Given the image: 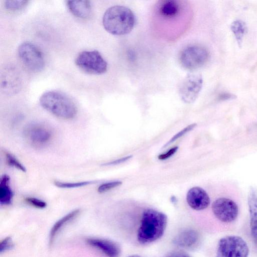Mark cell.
<instances>
[{
	"instance_id": "cell-1",
	"label": "cell",
	"mask_w": 257,
	"mask_h": 257,
	"mask_svg": "<svg viewBox=\"0 0 257 257\" xmlns=\"http://www.w3.org/2000/svg\"><path fill=\"white\" fill-rule=\"evenodd\" d=\"M167 225V216L153 209L145 210L142 214L137 232V239L142 244L154 242L163 235Z\"/></svg>"
},
{
	"instance_id": "cell-2",
	"label": "cell",
	"mask_w": 257,
	"mask_h": 257,
	"mask_svg": "<svg viewBox=\"0 0 257 257\" xmlns=\"http://www.w3.org/2000/svg\"><path fill=\"white\" fill-rule=\"evenodd\" d=\"M135 16L129 8L122 6L109 8L102 18L103 27L114 35H124L130 33L135 24Z\"/></svg>"
},
{
	"instance_id": "cell-3",
	"label": "cell",
	"mask_w": 257,
	"mask_h": 257,
	"mask_svg": "<svg viewBox=\"0 0 257 257\" xmlns=\"http://www.w3.org/2000/svg\"><path fill=\"white\" fill-rule=\"evenodd\" d=\"M39 101L43 108L59 118L71 119L77 114L75 103L71 98L60 91L45 92L41 96Z\"/></svg>"
},
{
	"instance_id": "cell-4",
	"label": "cell",
	"mask_w": 257,
	"mask_h": 257,
	"mask_svg": "<svg viewBox=\"0 0 257 257\" xmlns=\"http://www.w3.org/2000/svg\"><path fill=\"white\" fill-rule=\"evenodd\" d=\"M23 135L30 145L36 148H41L51 142L54 132L52 128L45 123L34 122L25 126Z\"/></svg>"
},
{
	"instance_id": "cell-5",
	"label": "cell",
	"mask_w": 257,
	"mask_h": 257,
	"mask_svg": "<svg viewBox=\"0 0 257 257\" xmlns=\"http://www.w3.org/2000/svg\"><path fill=\"white\" fill-rule=\"evenodd\" d=\"M248 254L247 244L239 236H226L218 241L216 257H248Z\"/></svg>"
},
{
	"instance_id": "cell-6",
	"label": "cell",
	"mask_w": 257,
	"mask_h": 257,
	"mask_svg": "<svg viewBox=\"0 0 257 257\" xmlns=\"http://www.w3.org/2000/svg\"><path fill=\"white\" fill-rule=\"evenodd\" d=\"M75 64L82 71L92 74H101L106 72L107 63L99 52L84 51L75 59Z\"/></svg>"
},
{
	"instance_id": "cell-7",
	"label": "cell",
	"mask_w": 257,
	"mask_h": 257,
	"mask_svg": "<svg viewBox=\"0 0 257 257\" xmlns=\"http://www.w3.org/2000/svg\"><path fill=\"white\" fill-rule=\"evenodd\" d=\"M18 53L22 63L31 71L39 72L44 68L43 55L34 44L29 42L22 43L18 48Z\"/></svg>"
},
{
	"instance_id": "cell-8",
	"label": "cell",
	"mask_w": 257,
	"mask_h": 257,
	"mask_svg": "<svg viewBox=\"0 0 257 257\" xmlns=\"http://www.w3.org/2000/svg\"><path fill=\"white\" fill-rule=\"evenodd\" d=\"M208 58L209 53L204 47L192 45L182 51L180 56V62L185 69L194 70L203 66Z\"/></svg>"
},
{
	"instance_id": "cell-9",
	"label": "cell",
	"mask_w": 257,
	"mask_h": 257,
	"mask_svg": "<svg viewBox=\"0 0 257 257\" xmlns=\"http://www.w3.org/2000/svg\"><path fill=\"white\" fill-rule=\"evenodd\" d=\"M212 210L215 216L225 223L234 221L238 214V208L236 203L225 197L216 199L212 203Z\"/></svg>"
},
{
	"instance_id": "cell-10",
	"label": "cell",
	"mask_w": 257,
	"mask_h": 257,
	"mask_svg": "<svg viewBox=\"0 0 257 257\" xmlns=\"http://www.w3.org/2000/svg\"><path fill=\"white\" fill-rule=\"evenodd\" d=\"M203 85V79L198 74H188L181 82L179 94L186 103L193 102L197 98Z\"/></svg>"
},
{
	"instance_id": "cell-11",
	"label": "cell",
	"mask_w": 257,
	"mask_h": 257,
	"mask_svg": "<svg viewBox=\"0 0 257 257\" xmlns=\"http://www.w3.org/2000/svg\"><path fill=\"white\" fill-rule=\"evenodd\" d=\"M183 6L181 1L164 0L159 2L156 12L159 18L170 20L179 17L182 13Z\"/></svg>"
},
{
	"instance_id": "cell-12",
	"label": "cell",
	"mask_w": 257,
	"mask_h": 257,
	"mask_svg": "<svg viewBox=\"0 0 257 257\" xmlns=\"http://www.w3.org/2000/svg\"><path fill=\"white\" fill-rule=\"evenodd\" d=\"M21 85V77L17 70L12 67L5 68L1 79V86L4 92L8 94L16 93L20 90Z\"/></svg>"
},
{
	"instance_id": "cell-13",
	"label": "cell",
	"mask_w": 257,
	"mask_h": 257,
	"mask_svg": "<svg viewBox=\"0 0 257 257\" xmlns=\"http://www.w3.org/2000/svg\"><path fill=\"white\" fill-rule=\"evenodd\" d=\"M186 200L189 206L195 210L206 209L210 202L208 194L204 189L199 187H194L188 191Z\"/></svg>"
},
{
	"instance_id": "cell-14",
	"label": "cell",
	"mask_w": 257,
	"mask_h": 257,
	"mask_svg": "<svg viewBox=\"0 0 257 257\" xmlns=\"http://www.w3.org/2000/svg\"><path fill=\"white\" fill-rule=\"evenodd\" d=\"M86 242L89 245L101 251L107 257H119L121 250L119 246L115 242L110 240L88 238Z\"/></svg>"
},
{
	"instance_id": "cell-15",
	"label": "cell",
	"mask_w": 257,
	"mask_h": 257,
	"mask_svg": "<svg viewBox=\"0 0 257 257\" xmlns=\"http://www.w3.org/2000/svg\"><path fill=\"white\" fill-rule=\"evenodd\" d=\"M199 241L198 232L194 229H188L178 233L175 237L173 242L181 248L191 249L195 248Z\"/></svg>"
},
{
	"instance_id": "cell-16",
	"label": "cell",
	"mask_w": 257,
	"mask_h": 257,
	"mask_svg": "<svg viewBox=\"0 0 257 257\" xmlns=\"http://www.w3.org/2000/svg\"><path fill=\"white\" fill-rule=\"evenodd\" d=\"M247 203L250 217L251 236L257 244V188H251L249 192Z\"/></svg>"
},
{
	"instance_id": "cell-17",
	"label": "cell",
	"mask_w": 257,
	"mask_h": 257,
	"mask_svg": "<svg viewBox=\"0 0 257 257\" xmlns=\"http://www.w3.org/2000/svg\"><path fill=\"white\" fill-rule=\"evenodd\" d=\"M69 11L75 17L81 19H87L92 12V7L88 1H69L66 2Z\"/></svg>"
},
{
	"instance_id": "cell-18",
	"label": "cell",
	"mask_w": 257,
	"mask_h": 257,
	"mask_svg": "<svg viewBox=\"0 0 257 257\" xmlns=\"http://www.w3.org/2000/svg\"><path fill=\"white\" fill-rule=\"evenodd\" d=\"M80 213L79 209H75L57 220L51 229L49 234V244L51 245L58 232L67 223L74 219Z\"/></svg>"
},
{
	"instance_id": "cell-19",
	"label": "cell",
	"mask_w": 257,
	"mask_h": 257,
	"mask_svg": "<svg viewBox=\"0 0 257 257\" xmlns=\"http://www.w3.org/2000/svg\"><path fill=\"white\" fill-rule=\"evenodd\" d=\"M10 177L3 175L0 181V204L1 205H8L13 200L14 193L10 187Z\"/></svg>"
},
{
	"instance_id": "cell-20",
	"label": "cell",
	"mask_w": 257,
	"mask_h": 257,
	"mask_svg": "<svg viewBox=\"0 0 257 257\" xmlns=\"http://www.w3.org/2000/svg\"><path fill=\"white\" fill-rule=\"evenodd\" d=\"M230 29L233 33L239 47H241L243 38L247 31V26L244 22L240 20L234 21L231 24Z\"/></svg>"
},
{
	"instance_id": "cell-21",
	"label": "cell",
	"mask_w": 257,
	"mask_h": 257,
	"mask_svg": "<svg viewBox=\"0 0 257 257\" xmlns=\"http://www.w3.org/2000/svg\"><path fill=\"white\" fill-rule=\"evenodd\" d=\"M5 157L7 164L10 167H13L23 172H26L25 167L12 153L5 151Z\"/></svg>"
},
{
	"instance_id": "cell-22",
	"label": "cell",
	"mask_w": 257,
	"mask_h": 257,
	"mask_svg": "<svg viewBox=\"0 0 257 257\" xmlns=\"http://www.w3.org/2000/svg\"><path fill=\"white\" fill-rule=\"evenodd\" d=\"M93 183H94V182L92 181H85L75 182H66L59 181H55L54 182V185L57 187L66 189L81 187Z\"/></svg>"
},
{
	"instance_id": "cell-23",
	"label": "cell",
	"mask_w": 257,
	"mask_h": 257,
	"mask_svg": "<svg viewBox=\"0 0 257 257\" xmlns=\"http://www.w3.org/2000/svg\"><path fill=\"white\" fill-rule=\"evenodd\" d=\"M29 3L28 1H6L5 8L11 11H19L24 9Z\"/></svg>"
},
{
	"instance_id": "cell-24",
	"label": "cell",
	"mask_w": 257,
	"mask_h": 257,
	"mask_svg": "<svg viewBox=\"0 0 257 257\" xmlns=\"http://www.w3.org/2000/svg\"><path fill=\"white\" fill-rule=\"evenodd\" d=\"M122 182L120 181H113L106 182L99 186L97 188V192L99 193H103L120 186Z\"/></svg>"
},
{
	"instance_id": "cell-25",
	"label": "cell",
	"mask_w": 257,
	"mask_h": 257,
	"mask_svg": "<svg viewBox=\"0 0 257 257\" xmlns=\"http://www.w3.org/2000/svg\"><path fill=\"white\" fill-rule=\"evenodd\" d=\"M25 201L29 205L39 209H43L47 206V203L44 200L33 197H27Z\"/></svg>"
},
{
	"instance_id": "cell-26",
	"label": "cell",
	"mask_w": 257,
	"mask_h": 257,
	"mask_svg": "<svg viewBox=\"0 0 257 257\" xmlns=\"http://www.w3.org/2000/svg\"><path fill=\"white\" fill-rule=\"evenodd\" d=\"M14 247V243L11 237L8 236L4 238L0 242V252L3 253L9 250Z\"/></svg>"
},
{
	"instance_id": "cell-27",
	"label": "cell",
	"mask_w": 257,
	"mask_h": 257,
	"mask_svg": "<svg viewBox=\"0 0 257 257\" xmlns=\"http://www.w3.org/2000/svg\"><path fill=\"white\" fill-rule=\"evenodd\" d=\"M197 125L196 123H192L191 124L189 125L187 127H185L184 129L180 131L179 133L176 134L167 143L164 147H165L166 146L168 145L169 144L173 143L178 139H179L183 136H184L185 134L189 132V131H191L194 127L196 126Z\"/></svg>"
},
{
	"instance_id": "cell-28",
	"label": "cell",
	"mask_w": 257,
	"mask_h": 257,
	"mask_svg": "<svg viewBox=\"0 0 257 257\" xmlns=\"http://www.w3.org/2000/svg\"><path fill=\"white\" fill-rule=\"evenodd\" d=\"M178 149V147L177 146L174 147L170 149L165 153L160 154L158 158L160 160H164L167 159L173 155V154H174L177 152Z\"/></svg>"
},
{
	"instance_id": "cell-29",
	"label": "cell",
	"mask_w": 257,
	"mask_h": 257,
	"mask_svg": "<svg viewBox=\"0 0 257 257\" xmlns=\"http://www.w3.org/2000/svg\"><path fill=\"white\" fill-rule=\"evenodd\" d=\"M133 156L132 155H130L126 157H123L122 158L118 159L114 161L106 163L105 164H102L103 166H112L117 165L122 163L125 162L126 161L131 159Z\"/></svg>"
},
{
	"instance_id": "cell-30",
	"label": "cell",
	"mask_w": 257,
	"mask_h": 257,
	"mask_svg": "<svg viewBox=\"0 0 257 257\" xmlns=\"http://www.w3.org/2000/svg\"><path fill=\"white\" fill-rule=\"evenodd\" d=\"M166 257H191L185 251L179 250H175L169 253Z\"/></svg>"
},
{
	"instance_id": "cell-31",
	"label": "cell",
	"mask_w": 257,
	"mask_h": 257,
	"mask_svg": "<svg viewBox=\"0 0 257 257\" xmlns=\"http://www.w3.org/2000/svg\"><path fill=\"white\" fill-rule=\"evenodd\" d=\"M236 98V96L234 95L233 94L230 93H227V92H223L222 93H221L219 95V99L220 100H228V99H231Z\"/></svg>"
},
{
	"instance_id": "cell-32",
	"label": "cell",
	"mask_w": 257,
	"mask_h": 257,
	"mask_svg": "<svg viewBox=\"0 0 257 257\" xmlns=\"http://www.w3.org/2000/svg\"><path fill=\"white\" fill-rule=\"evenodd\" d=\"M127 257H141V256L138 255H137V254H133V255H129Z\"/></svg>"
}]
</instances>
